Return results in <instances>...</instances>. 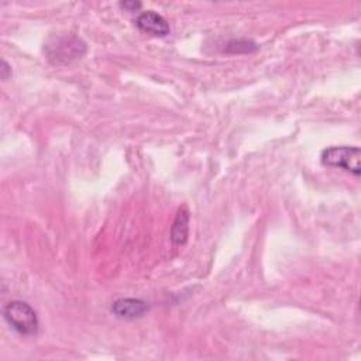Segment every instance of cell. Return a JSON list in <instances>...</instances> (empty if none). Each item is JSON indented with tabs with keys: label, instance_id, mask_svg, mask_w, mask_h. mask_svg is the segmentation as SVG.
<instances>
[{
	"label": "cell",
	"instance_id": "obj_1",
	"mask_svg": "<svg viewBox=\"0 0 361 361\" xmlns=\"http://www.w3.org/2000/svg\"><path fill=\"white\" fill-rule=\"evenodd\" d=\"M47 59L54 65H69L86 54V44L76 35H51L44 44Z\"/></svg>",
	"mask_w": 361,
	"mask_h": 361
},
{
	"label": "cell",
	"instance_id": "obj_7",
	"mask_svg": "<svg viewBox=\"0 0 361 361\" xmlns=\"http://www.w3.org/2000/svg\"><path fill=\"white\" fill-rule=\"evenodd\" d=\"M257 47L252 41H248V39H234V41H230L226 47V51L227 52H251L254 51Z\"/></svg>",
	"mask_w": 361,
	"mask_h": 361
},
{
	"label": "cell",
	"instance_id": "obj_5",
	"mask_svg": "<svg viewBox=\"0 0 361 361\" xmlns=\"http://www.w3.org/2000/svg\"><path fill=\"white\" fill-rule=\"evenodd\" d=\"M148 310V303L137 298H121L111 305V312L121 319H138Z\"/></svg>",
	"mask_w": 361,
	"mask_h": 361
},
{
	"label": "cell",
	"instance_id": "obj_6",
	"mask_svg": "<svg viewBox=\"0 0 361 361\" xmlns=\"http://www.w3.org/2000/svg\"><path fill=\"white\" fill-rule=\"evenodd\" d=\"M189 220H190V216H189L188 207L186 206L179 207L171 227V241L175 247L183 245L186 243L189 235Z\"/></svg>",
	"mask_w": 361,
	"mask_h": 361
},
{
	"label": "cell",
	"instance_id": "obj_8",
	"mask_svg": "<svg viewBox=\"0 0 361 361\" xmlns=\"http://www.w3.org/2000/svg\"><path fill=\"white\" fill-rule=\"evenodd\" d=\"M120 7H123L127 11H135L141 7V3L140 1H121Z\"/></svg>",
	"mask_w": 361,
	"mask_h": 361
},
{
	"label": "cell",
	"instance_id": "obj_9",
	"mask_svg": "<svg viewBox=\"0 0 361 361\" xmlns=\"http://www.w3.org/2000/svg\"><path fill=\"white\" fill-rule=\"evenodd\" d=\"M0 73H1V79L7 80L11 76V66L3 59L1 61V68H0Z\"/></svg>",
	"mask_w": 361,
	"mask_h": 361
},
{
	"label": "cell",
	"instance_id": "obj_2",
	"mask_svg": "<svg viewBox=\"0 0 361 361\" xmlns=\"http://www.w3.org/2000/svg\"><path fill=\"white\" fill-rule=\"evenodd\" d=\"M3 317L7 324L23 336L38 333V317L35 310L24 300H11L3 306Z\"/></svg>",
	"mask_w": 361,
	"mask_h": 361
},
{
	"label": "cell",
	"instance_id": "obj_4",
	"mask_svg": "<svg viewBox=\"0 0 361 361\" xmlns=\"http://www.w3.org/2000/svg\"><path fill=\"white\" fill-rule=\"evenodd\" d=\"M135 25L142 32H147V34H151V35H155V37H165L171 31L169 24L165 20V17H162L159 13H157L154 10L142 11L137 17Z\"/></svg>",
	"mask_w": 361,
	"mask_h": 361
},
{
	"label": "cell",
	"instance_id": "obj_3",
	"mask_svg": "<svg viewBox=\"0 0 361 361\" xmlns=\"http://www.w3.org/2000/svg\"><path fill=\"white\" fill-rule=\"evenodd\" d=\"M320 161L326 166L340 168L357 178L361 173V149L355 145L329 147L322 151Z\"/></svg>",
	"mask_w": 361,
	"mask_h": 361
}]
</instances>
